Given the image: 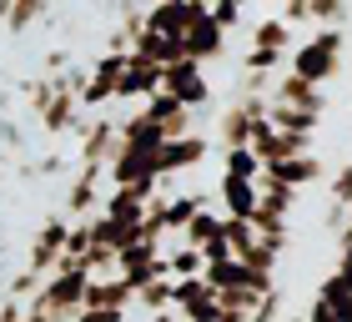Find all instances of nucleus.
Wrapping results in <instances>:
<instances>
[{"label":"nucleus","mask_w":352,"mask_h":322,"mask_svg":"<svg viewBox=\"0 0 352 322\" xmlns=\"http://www.w3.org/2000/svg\"><path fill=\"white\" fill-rule=\"evenodd\" d=\"M338 66H342V25H322L312 41H302L292 51V71L302 80H317V86L338 76Z\"/></svg>","instance_id":"f257e3e1"},{"label":"nucleus","mask_w":352,"mask_h":322,"mask_svg":"<svg viewBox=\"0 0 352 322\" xmlns=\"http://www.w3.org/2000/svg\"><path fill=\"white\" fill-rule=\"evenodd\" d=\"M206 136H191V131H182V136H171V141H162V147L151 151V167H156V176H171V171H191L197 161H206Z\"/></svg>","instance_id":"f03ea898"},{"label":"nucleus","mask_w":352,"mask_h":322,"mask_svg":"<svg viewBox=\"0 0 352 322\" xmlns=\"http://www.w3.org/2000/svg\"><path fill=\"white\" fill-rule=\"evenodd\" d=\"M162 91L176 96L182 106H201L206 101V80H201V61H186V56H176L162 66Z\"/></svg>","instance_id":"7ed1b4c3"},{"label":"nucleus","mask_w":352,"mask_h":322,"mask_svg":"<svg viewBox=\"0 0 352 322\" xmlns=\"http://www.w3.org/2000/svg\"><path fill=\"white\" fill-rule=\"evenodd\" d=\"M182 51H186V61H217L227 51V25H217L212 10H201L197 21L182 30Z\"/></svg>","instance_id":"20e7f679"},{"label":"nucleus","mask_w":352,"mask_h":322,"mask_svg":"<svg viewBox=\"0 0 352 322\" xmlns=\"http://www.w3.org/2000/svg\"><path fill=\"white\" fill-rule=\"evenodd\" d=\"M262 171L302 191L307 182H317V176H322V161H317L312 151H297V156H282V161H262Z\"/></svg>","instance_id":"39448f33"},{"label":"nucleus","mask_w":352,"mask_h":322,"mask_svg":"<svg viewBox=\"0 0 352 322\" xmlns=\"http://www.w3.org/2000/svg\"><path fill=\"white\" fill-rule=\"evenodd\" d=\"M277 101H292V106H302V111H317V116L327 111L322 86H317V80H302L297 71H287V76L277 80Z\"/></svg>","instance_id":"423d86ee"},{"label":"nucleus","mask_w":352,"mask_h":322,"mask_svg":"<svg viewBox=\"0 0 352 322\" xmlns=\"http://www.w3.org/2000/svg\"><path fill=\"white\" fill-rule=\"evenodd\" d=\"M221 202H227V217H252L257 212V176H221Z\"/></svg>","instance_id":"0eeeda50"},{"label":"nucleus","mask_w":352,"mask_h":322,"mask_svg":"<svg viewBox=\"0 0 352 322\" xmlns=\"http://www.w3.org/2000/svg\"><path fill=\"white\" fill-rule=\"evenodd\" d=\"M267 121L277 126V131H317V111H302L292 101H267Z\"/></svg>","instance_id":"6e6552de"},{"label":"nucleus","mask_w":352,"mask_h":322,"mask_svg":"<svg viewBox=\"0 0 352 322\" xmlns=\"http://www.w3.org/2000/svg\"><path fill=\"white\" fill-rule=\"evenodd\" d=\"M217 237H221V217H212L206 206H197V217L176 232V242H191V247H206V242H217Z\"/></svg>","instance_id":"1a4fd4ad"},{"label":"nucleus","mask_w":352,"mask_h":322,"mask_svg":"<svg viewBox=\"0 0 352 322\" xmlns=\"http://www.w3.org/2000/svg\"><path fill=\"white\" fill-rule=\"evenodd\" d=\"M252 45H267V51H287L292 45V21H257V30H252Z\"/></svg>","instance_id":"9d476101"},{"label":"nucleus","mask_w":352,"mask_h":322,"mask_svg":"<svg viewBox=\"0 0 352 322\" xmlns=\"http://www.w3.org/2000/svg\"><path fill=\"white\" fill-rule=\"evenodd\" d=\"M197 206H206V197H176V202H162V227L166 232H182L191 217H197Z\"/></svg>","instance_id":"9b49d317"},{"label":"nucleus","mask_w":352,"mask_h":322,"mask_svg":"<svg viewBox=\"0 0 352 322\" xmlns=\"http://www.w3.org/2000/svg\"><path fill=\"white\" fill-rule=\"evenodd\" d=\"M247 131H252V116H247L242 106H232L227 116H221V126H217L221 147H247Z\"/></svg>","instance_id":"f8f14e48"},{"label":"nucleus","mask_w":352,"mask_h":322,"mask_svg":"<svg viewBox=\"0 0 352 322\" xmlns=\"http://www.w3.org/2000/svg\"><path fill=\"white\" fill-rule=\"evenodd\" d=\"M221 151H227L221 161H227L232 176H257V171H262V161H257V151H252V147H221Z\"/></svg>","instance_id":"ddd939ff"},{"label":"nucleus","mask_w":352,"mask_h":322,"mask_svg":"<svg viewBox=\"0 0 352 322\" xmlns=\"http://www.w3.org/2000/svg\"><path fill=\"white\" fill-rule=\"evenodd\" d=\"M342 15H347V0H307V21L342 25Z\"/></svg>","instance_id":"4468645a"},{"label":"nucleus","mask_w":352,"mask_h":322,"mask_svg":"<svg viewBox=\"0 0 352 322\" xmlns=\"http://www.w3.org/2000/svg\"><path fill=\"white\" fill-rule=\"evenodd\" d=\"M282 56H287V51H267V45H252V51H247V71H262V76H272V71L282 66Z\"/></svg>","instance_id":"2eb2a0df"},{"label":"nucleus","mask_w":352,"mask_h":322,"mask_svg":"<svg viewBox=\"0 0 352 322\" xmlns=\"http://www.w3.org/2000/svg\"><path fill=\"white\" fill-rule=\"evenodd\" d=\"M41 10H45V0H15V6H6V15H10V30L30 25V21H36Z\"/></svg>","instance_id":"dca6fc26"},{"label":"nucleus","mask_w":352,"mask_h":322,"mask_svg":"<svg viewBox=\"0 0 352 322\" xmlns=\"http://www.w3.org/2000/svg\"><path fill=\"white\" fill-rule=\"evenodd\" d=\"M332 202H342V206L352 202V161L338 171V182H332Z\"/></svg>","instance_id":"f3484780"},{"label":"nucleus","mask_w":352,"mask_h":322,"mask_svg":"<svg viewBox=\"0 0 352 322\" xmlns=\"http://www.w3.org/2000/svg\"><path fill=\"white\" fill-rule=\"evenodd\" d=\"M338 267H352V222L338 227Z\"/></svg>","instance_id":"a211bd4d"},{"label":"nucleus","mask_w":352,"mask_h":322,"mask_svg":"<svg viewBox=\"0 0 352 322\" xmlns=\"http://www.w3.org/2000/svg\"><path fill=\"white\" fill-rule=\"evenodd\" d=\"M307 322H342V317H338V308H332V302H322V297H317L312 308H307Z\"/></svg>","instance_id":"6ab92c4d"},{"label":"nucleus","mask_w":352,"mask_h":322,"mask_svg":"<svg viewBox=\"0 0 352 322\" xmlns=\"http://www.w3.org/2000/svg\"><path fill=\"white\" fill-rule=\"evenodd\" d=\"M342 222H347V206H342V202H332V206H327V217H322V227H327V232H338Z\"/></svg>","instance_id":"aec40b11"},{"label":"nucleus","mask_w":352,"mask_h":322,"mask_svg":"<svg viewBox=\"0 0 352 322\" xmlns=\"http://www.w3.org/2000/svg\"><path fill=\"white\" fill-rule=\"evenodd\" d=\"M342 322H352V302H347V308H342Z\"/></svg>","instance_id":"412c9836"},{"label":"nucleus","mask_w":352,"mask_h":322,"mask_svg":"<svg viewBox=\"0 0 352 322\" xmlns=\"http://www.w3.org/2000/svg\"><path fill=\"white\" fill-rule=\"evenodd\" d=\"M347 222H352V202H347Z\"/></svg>","instance_id":"4be33fe9"}]
</instances>
